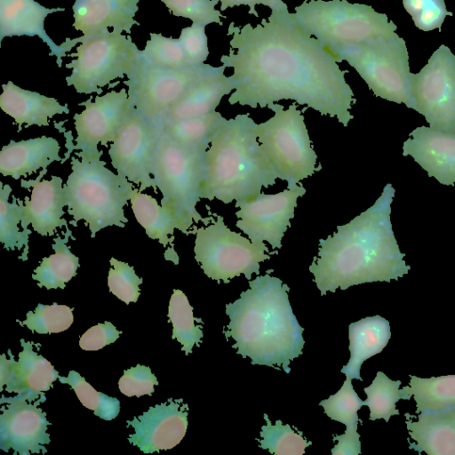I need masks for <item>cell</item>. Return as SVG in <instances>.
I'll return each instance as SVG.
<instances>
[{
  "label": "cell",
  "mask_w": 455,
  "mask_h": 455,
  "mask_svg": "<svg viewBox=\"0 0 455 455\" xmlns=\"http://www.w3.org/2000/svg\"><path fill=\"white\" fill-rule=\"evenodd\" d=\"M228 55L220 57L236 88L230 105L263 108L282 100L307 105L323 116L335 117L345 127L356 100L335 56L310 36L288 9L271 11L252 27L232 21Z\"/></svg>",
  "instance_id": "cell-1"
},
{
  "label": "cell",
  "mask_w": 455,
  "mask_h": 455,
  "mask_svg": "<svg viewBox=\"0 0 455 455\" xmlns=\"http://www.w3.org/2000/svg\"><path fill=\"white\" fill-rule=\"evenodd\" d=\"M395 192L387 184L373 205L319 240L309 271L321 295L366 283H389L408 274L411 267L400 251L390 220Z\"/></svg>",
  "instance_id": "cell-2"
},
{
  "label": "cell",
  "mask_w": 455,
  "mask_h": 455,
  "mask_svg": "<svg viewBox=\"0 0 455 455\" xmlns=\"http://www.w3.org/2000/svg\"><path fill=\"white\" fill-rule=\"evenodd\" d=\"M269 270L249 281L250 288L226 305L230 321L223 333L235 342L232 347L251 364L267 365L286 372L302 354V328L289 301V286L270 275Z\"/></svg>",
  "instance_id": "cell-3"
},
{
  "label": "cell",
  "mask_w": 455,
  "mask_h": 455,
  "mask_svg": "<svg viewBox=\"0 0 455 455\" xmlns=\"http://www.w3.org/2000/svg\"><path fill=\"white\" fill-rule=\"evenodd\" d=\"M203 198L225 204L256 197L277 175L258 140V124L248 114L228 119L204 156Z\"/></svg>",
  "instance_id": "cell-4"
},
{
  "label": "cell",
  "mask_w": 455,
  "mask_h": 455,
  "mask_svg": "<svg viewBox=\"0 0 455 455\" xmlns=\"http://www.w3.org/2000/svg\"><path fill=\"white\" fill-rule=\"evenodd\" d=\"M76 154L81 159L72 157L66 183L68 212L75 220H84L92 236L109 226L124 227L132 182L108 169L101 152Z\"/></svg>",
  "instance_id": "cell-5"
},
{
  "label": "cell",
  "mask_w": 455,
  "mask_h": 455,
  "mask_svg": "<svg viewBox=\"0 0 455 455\" xmlns=\"http://www.w3.org/2000/svg\"><path fill=\"white\" fill-rule=\"evenodd\" d=\"M299 25L331 53L352 44L393 36L397 26L371 5L347 0H305L295 7Z\"/></svg>",
  "instance_id": "cell-6"
},
{
  "label": "cell",
  "mask_w": 455,
  "mask_h": 455,
  "mask_svg": "<svg viewBox=\"0 0 455 455\" xmlns=\"http://www.w3.org/2000/svg\"><path fill=\"white\" fill-rule=\"evenodd\" d=\"M207 149L181 145L159 128L152 177L163 195L161 205L173 212L188 228L194 221L202 220L196 206L203 198Z\"/></svg>",
  "instance_id": "cell-7"
},
{
  "label": "cell",
  "mask_w": 455,
  "mask_h": 455,
  "mask_svg": "<svg viewBox=\"0 0 455 455\" xmlns=\"http://www.w3.org/2000/svg\"><path fill=\"white\" fill-rule=\"evenodd\" d=\"M333 55L354 68L375 96L413 109L408 51L396 33L345 46Z\"/></svg>",
  "instance_id": "cell-8"
},
{
  "label": "cell",
  "mask_w": 455,
  "mask_h": 455,
  "mask_svg": "<svg viewBox=\"0 0 455 455\" xmlns=\"http://www.w3.org/2000/svg\"><path fill=\"white\" fill-rule=\"evenodd\" d=\"M267 108L274 116L258 124V140L277 178L287 182V188H292L320 170L316 168L317 156L304 116L295 104L284 109L273 103Z\"/></svg>",
  "instance_id": "cell-9"
},
{
  "label": "cell",
  "mask_w": 455,
  "mask_h": 455,
  "mask_svg": "<svg viewBox=\"0 0 455 455\" xmlns=\"http://www.w3.org/2000/svg\"><path fill=\"white\" fill-rule=\"evenodd\" d=\"M113 29L92 36H82L81 44L66 65L71 74L66 77L76 92H101V88L116 78L129 75L140 57V50L131 36Z\"/></svg>",
  "instance_id": "cell-10"
},
{
  "label": "cell",
  "mask_w": 455,
  "mask_h": 455,
  "mask_svg": "<svg viewBox=\"0 0 455 455\" xmlns=\"http://www.w3.org/2000/svg\"><path fill=\"white\" fill-rule=\"evenodd\" d=\"M225 68L224 65L212 67L204 63L180 68H160L147 62L140 55L124 83L128 86L134 111L159 126L172 107L194 84Z\"/></svg>",
  "instance_id": "cell-11"
},
{
  "label": "cell",
  "mask_w": 455,
  "mask_h": 455,
  "mask_svg": "<svg viewBox=\"0 0 455 455\" xmlns=\"http://www.w3.org/2000/svg\"><path fill=\"white\" fill-rule=\"evenodd\" d=\"M194 252L204 273L225 283L241 274L250 280L252 274H259V263L271 257L264 242L254 243L230 230L221 215L196 229Z\"/></svg>",
  "instance_id": "cell-12"
},
{
  "label": "cell",
  "mask_w": 455,
  "mask_h": 455,
  "mask_svg": "<svg viewBox=\"0 0 455 455\" xmlns=\"http://www.w3.org/2000/svg\"><path fill=\"white\" fill-rule=\"evenodd\" d=\"M413 109L431 129L455 132V56L442 44L417 74H411Z\"/></svg>",
  "instance_id": "cell-13"
},
{
  "label": "cell",
  "mask_w": 455,
  "mask_h": 455,
  "mask_svg": "<svg viewBox=\"0 0 455 455\" xmlns=\"http://www.w3.org/2000/svg\"><path fill=\"white\" fill-rule=\"evenodd\" d=\"M306 188L299 184L274 195L260 193L253 198L237 201L236 228L254 243L267 242L273 249L282 247V239L294 217L297 200Z\"/></svg>",
  "instance_id": "cell-14"
},
{
  "label": "cell",
  "mask_w": 455,
  "mask_h": 455,
  "mask_svg": "<svg viewBox=\"0 0 455 455\" xmlns=\"http://www.w3.org/2000/svg\"><path fill=\"white\" fill-rule=\"evenodd\" d=\"M158 140V126L134 111L109 147L112 166L118 174L140 185V191L156 188L152 171Z\"/></svg>",
  "instance_id": "cell-15"
},
{
  "label": "cell",
  "mask_w": 455,
  "mask_h": 455,
  "mask_svg": "<svg viewBox=\"0 0 455 455\" xmlns=\"http://www.w3.org/2000/svg\"><path fill=\"white\" fill-rule=\"evenodd\" d=\"M85 107L75 115L76 131L75 148L86 153L99 152L98 145L114 141L133 114L128 92L124 88L96 96L82 103Z\"/></svg>",
  "instance_id": "cell-16"
},
{
  "label": "cell",
  "mask_w": 455,
  "mask_h": 455,
  "mask_svg": "<svg viewBox=\"0 0 455 455\" xmlns=\"http://www.w3.org/2000/svg\"><path fill=\"white\" fill-rule=\"evenodd\" d=\"M46 398H39L35 403L27 400L2 395L0 415V449L13 451V454L29 455L46 453L44 445L50 443L47 427L51 423L46 413L38 404Z\"/></svg>",
  "instance_id": "cell-17"
},
{
  "label": "cell",
  "mask_w": 455,
  "mask_h": 455,
  "mask_svg": "<svg viewBox=\"0 0 455 455\" xmlns=\"http://www.w3.org/2000/svg\"><path fill=\"white\" fill-rule=\"evenodd\" d=\"M188 406L182 399H168L127 420L134 429L128 441L144 453L170 450L180 443L188 428Z\"/></svg>",
  "instance_id": "cell-18"
},
{
  "label": "cell",
  "mask_w": 455,
  "mask_h": 455,
  "mask_svg": "<svg viewBox=\"0 0 455 455\" xmlns=\"http://www.w3.org/2000/svg\"><path fill=\"white\" fill-rule=\"evenodd\" d=\"M22 351L15 361L11 350L9 359L3 354L0 357V388L5 386L8 393H16V399L31 403L45 398L44 392L53 387L60 375L53 365L43 355L34 351L32 343L20 339Z\"/></svg>",
  "instance_id": "cell-19"
},
{
  "label": "cell",
  "mask_w": 455,
  "mask_h": 455,
  "mask_svg": "<svg viewBox=\"0 0 455 455\" xmlns=\"http://www.w3.org/2000/svg\"><path fill=\"white\" fill-rule=\"evenodd\" d=\"M65 8H47L36 0H0V42L4 37L38 36L50 48L49 56H56V62L60 68L62 57L77 43L78 38H67L57 45L44 29L45 18L53 12H63Z\"/></svg>",
  "instance_id": "cell-20"
},
{
  "label": "cell",
  "mask_w": 455,
  "mask_h": 455,
  "mask_svg": "<svg viewBox=\"0 0 455 455\" xmlns=\"http://www.w3.org/2000/svg\"><path fill=\"white\" fill-rule=\"evenodd\" d=\"M403 142V156H411L429 177L443 185L455 184V132L417 127Z\"/></svg>",
  "instance_id": "cell-21"
},
{
  "label": "cell",
  "mask_w": 455,
  "mask_h": 455,
  "mask_svg": "<svg viewBox=\"0 0 455 455\" xmlns=\"http://www.w3.org/2000/svg\"><path fill=\"white\" fill-rule=\"evenodd\" d=\"M140 0H76L73 6V27L84 36H92L109 28L131 34L139 10Z\"/></svg>",
  "instance_id": "cell-22"
},
{
  "label": "cell",
  "mask_w": 455,
  "mask_h": 455,
  "mask_svg": "<svg viewBox=\"0 0 455 455\" xmlns=\"http://www.w3.org/2000/svg\"><path fill=\"white\" fill-rule=\"evenodd\" d=\"M67 205V189L62 179L52 176L32 185L30 200L23 206L22 223L30 224L41 235H52L58 228L67 224L62 217Z\"/></svg>",
  "instance_id": "cell-23"
},
{
  "label": "cell",
  "mask_w": 455,
  "mask_h": 455,
  "mask_svg": "<svg viewBox=\"0 0 455 455\" xmlns=\"http://www.w3.org/2000/svg\"><path fill=\"white\" fill-rule=\"evenodd\" d=\"M410 437L409 448L428 455H455V409L420 412L417 421L404 413Z\"/></svg>",
  "instance_id": "cell-24"
},
{
  "label": "cell",
  "mask_w": 455,
  "mask_h": 455,
  "mask_svg": "<svg viewBox=\"0 0 455 455\" xmlns=\"http://www.w3.org/2000/svg\"><path fill=\"white\" fill-rule=\"evenodd\" d=\"M60 146L52 137L41 136L21 141L11 140L0 153V172L18 180L61 160Z\"/></svg>",
  "instance_id": "cell-25"
},
{
  "label": "cell",
  "mask_w": 455,
  "mask_h": 455,
  "mask_svg": "<svg viewBox=\"0 0 455 455\" xmlns=\"http://www.w3.org/2000/svg\"><path fill=\"white\" fill-rule=\"evenodd\" d=\"M236 84L224 71L209 75L194 84L172 107L164 118L167 122L207 115L216 110L221 99L235 91ZM159 125V126H160Z\"/></svg>",
  "instance_id": "cell-26"
},
{
  "label": "cell",
  "mask_w": 455,
  "mask_h": 455,
  "mask_svg": "<svg viewBox=\"0 0 455 455\" xmlns=\"http://www.w3.org/2000/svg\"><path fill=\"white\" fill-rule=\"evenodd\" d=\"M2 88L0 108L18 124L48 126L49 118L68 113L67 106L60 105L56 99L22 89L11 81Z\"/></svg>",
  "instance_id": "cell-27"
},
{
  "label": "cell",
  "mask_w": 455,
  "mask_h": 455,
  "mask_svg": "<svg viewBox=\"0 0 455 455\" xmlns=\"http://www.w3.org/2000/svg\"><path fill=\"white\" fill-rule=\"evenodd\" d=\"M391 338L389 322L380 316H367L348 326L350 358L341 372L352 379L363 381L360 375L362 364L370 357L380 353Z\"/></svg>",
  "instance_id": "cell-28"
},
{
  "label": "cell",
  "mask_w": 455,
  "mask_h": 455,
  "mask_svg": "<svg viewBox=\"0 0 455 455\" xmlns=\"http://www.w3.org/2000/svg\"><path fill=\"white\" fill-rule=\"evenodd\" d=\"M130 201L135 219L145 229L147 235L153 240H158L164 246L172 242L169 235H172L176 228L182 232L188 229L173 212L137 188H133Z\"/></svg>",
  "instance_id": "cell-29"
},
{
  "label": "cell",
  "mask_w": 455,
  "mask_h": 455,
  "mask_svg": "<svg viewBox=\"0 0 455 455\" xmlns=\"http://www.w3.org/2000/svg\"><path fill=\"white\" fill-rule=\"evenodd\" d=\"M405 391L416 402V413L455 409V375L419 378L410 375Z\"/></svg>",
  "instance_id": "cell-30"
},
{
  "label": "cell",
  "mask_w": 455,
  "mask_h": 455,
  "mask_svg": "<svg viewBox=\"0 0 455 455\" xmlns=\"http://www.w3.org/2000/svg\"><path fill=\"white\" fill-rule=\"evenodd\" d=\"M227 120L215 110L201 116L167 122L158 127L181 145L208 148L212 138Z\"/></svg>",
  "instance_id": "cell-31"
},
{
  "label": "cell",
  "mask_w": 455,
  "mask_h": 455,
  "mask_svg": "<svg viewBox=\"0 0 455 455\" xmlns=\"http://www.w3.org/2000/svg\"><path fill=\"white\" fill-rule=\"evenodd\" d=\"M54 253L45 257L34 270L32 278L38 282V286L46 289H64L66 283L76 275L79 258L74 255L59 237L53 244Z\"/></svg>",
  "instance_id": "cell-32"
},
{
  "label": "cell",
  "mask_w": 455,
  "mask_h": 455,
  "mask_svg": "<svg viewBox=\"0 0 455 455\" xmlns=\"http://www.w3.org/2000/svg\"><path fill=\"white\" fill-rule=\"evenodd\" d=\"M401 380H392L384 372L378 371L372 383L364 387L367 395L364 405L370 409V420L384 419L388 422L393 415H399L395 403L401 400H410L411 395L403 387Z\"/></svg>",
  "instance_id": "cell-33"
},
{
  "label": "cell",
  "mask_w": 455,
  "mask_h": 455,
  "mask_svg": "<svg viewBox=\"0 0 455 455\" xmlns=\"http://www.w3.org/2000/svg\"><path fill=\"white\" fill-rule=\"evenodd\" d=\"M169 322L172 324V339H176L181 345L186 355L192 352L195 345L199 346L204 336L200 325L201 318L193 315V307L185 293L174 289L168 307Z\"/></svg>",
  "instance_id": "cell-34"
},
{
  "label": "cell",
  "mask_w": 455,
  "mask_h": 455,
  "mask_svg": "<svg viewBox=\"0 0 455 455\" xmlns=\"http://www.w3.org/2000/svg\"><path fill=\"white\" fill-rule=\"evenodd\" d=\"M264 419L267 424L261 427L259 448L275 455H302L312 444L303 437L301 431H294L289 424L283 425L280 419L273 424L266 413Z\"/></svg>",
  "instance_id": "cell-35"
},
{
  "label": "cell",
  "mask_w": 455,
  "mask_h": 455,
  "mask_svg": "<svg viewBox=\"0 0 455 455\" xmlns=\"http://www.w3.org/2000/svg\"><path fill=\"white\" fill-rule=\"evenodd\" d=\"M326 415L332 420L346 425L345 433L357 435L359 419L357 411L364 405L352 385V379L347 376L342 387L334 395L319 403Z\"/></svg>",
  "instance_id": "cell-36"
},
{
  "label": "cell",
  "mask_w": 455,
  "mask_h": 455,
  "mask_svg": "<svg viewBox=\"0 0 455 455\" xmlns=\"http://www.w3.org/2000/svg\"><path fill=\"white\" fill-rule=\"evenodd\" d=\"M63 384H68L82 404L105 420L114 419L120 411V402L95 390L78 372L70 371L68 377H59Z\"/></svg>",
  "instance_id": "cell-37"
},
{
  "label": "cell",
  "mask_w": 455,
  "mask_h": 455,
  "mask_svg": "<svg viewBox=\"0 0 455 455\" xmlns=\"http://www.w3.org/2000/svg\"><path fill=\"white\" fill-rule=\"evenodd\" d=\"M20 324L39 334L58 333L68 330L74 322L73 308L66 305L39 303L34 311H28Z\"/></svg>",
  "instance_id": "cell-38"
},
{
  "label": "cell",
  "mask_w": 455,
  "mask_h": 455,
  "mask_svg": "<svg viewBox=\"0 0 455 455\" xmlns=\"http://www.w3.org/2000/svg\"><path fill=\"white\" fill-rule=\"evenodd\" d=\"M141 57L148 63L160 68H180L189 67L179 38L150 33Z\"/></svg>",
  "instance_id": "cell-39"
},
{
  "label": "cell",
  "mask_w": 455,
  "mask_h": 455,
  "mask_svg": "<svg viewBox=\"0 0 455 455\" xmlns=\"http://www.w3.org/2000/svg\"><path fill=\"white\" fill-rule=\"evenodd\" d=\"M12 188L9 185L0 189V241L7 249L20 250L28 244V235L20 232L18 224L23 219V207L19 206L15 200L8 202Z\"/></svg>",
  "instance_id": "cell-40"
},
{
  "label": "cell",
  "mask_w": 455,
  "mask_h": 455,
  "mask_svg": "<svg viewBox=\"0 0 455 455\" xmlns=\"http://www.w3.org/2000/svg\"><path fill=\"white\" fill-rule=\"evenodd\" d=\"M108 285L109 291L126 304L136 302L140 296L139 285L142 283L134 268L128 263L111 258Z\"/></svg>",
  "instance_id": "cell-41"
},
{
  "label": "cell",
  "mask_w": 455,
  "mask_h": 455,
  "mask_svg": "<svg viewBox=\"0 0 455 455\" xmlns=\"http://www.w3.org/2000/svg\"><path fill=\"white\" fill-rule=\"evenodd\" d=\"M172 15L191 20L204 26L211 23L223 25L220 17L226 16L215 9L220 0H161Z\"/></svg>",
  "instance_id": "cell-42"
},
{
  "label": "cell",
  "mask_w": 455,
  "mask_h": 455,
  "mask_svg": "<svg viewBox=\"0 0 455 455\" xmlns=\"http://www.w3.org/2000/svg\"><path fill=\"white\" fill-rule=\"evenodd\" d=\"M403 4L415 26L423 31L440 30L445 17L453 15L446 10L444 0H403Z\"/></svg>",
  "instance_id": "cell-43"
},
{
  "label": "cell",
  "mask_w": 455,
  "mask_h": 455,
  "mask_svg": "<svg viewBox=\"0 0 455 455\" xmlns=\"http://www.w3.org/2000/svg\"><path fill=\"white\" fill-rule=\"evenodd\" d=\"M179 40L189 66L204 63L209 55L204 25L193 22L191 26L182 28Z\"/></svg>",
  "instance_id": "cell-44"
},
{
  "label": "cell",
  "mask_w": 455,
  "mask_h": 455,
  "mask_svg": "<svg viewBox=\"0 0 455 455\" xmlns=\"http://www.w3.org/2000/svg\"><path fill=\"white\" fill-rule=\"evenodd\" d=\"M155 385H158L156 377L149 367L141 364L125 370L118 381L119 390L129 397L151 395Z\"/></svg>",
  "instance_id": "cell-45"
},
{
  "label": "cell",
  "mask_w": 455,
  "mask_h": 455,
  "mask_svg": "<svg viewBox=\"0 0 455 455\" xmlns=\"http://www.w3.org/2000/svg\"><path fill=\"white\" fill-rule=\"evenodd\" d=\"M121 333L110 322L106 321L87 330L81 336L79 346L86 351L100 350L114 343Z\"/></svg>",
  "instance_id": "cell-46"
},
{
  "label": "cell",
  "mask_w": 455,
  "mask_h": 455,
  "mask_svg": "<svg viewBox=\"0 0 455 455\" xmlns=\"http://www.w3.org/2000/svg\"><path fill=\"white\" fill-rule=\"evenodd\" d=\"M220 2L221 3L220 11H225L229 7L247 5L250 8L248 13L253 14L255 17H259L255 9L257 4L267 6L271 11L288 9L287 4L282 0H220Z\"/></svg>",
  "instance_id": "cell-47"
},
{
  "label": "cell",
  "mask_w": 455,
  "mask_h": 455,
  "mask_svg": "<svg viewBox=\"0 0 455 455\" xmlns=\"http://www.w3.org/2000/svg\"><path fill=\"white\" fill-rule=\"evenodd\" d=\"M333 441L337 442L331 452L332 455H358L361 454L360 435H333Z\"/></svg>",
  "instance_id": "cell-48"
}]
</instances>
